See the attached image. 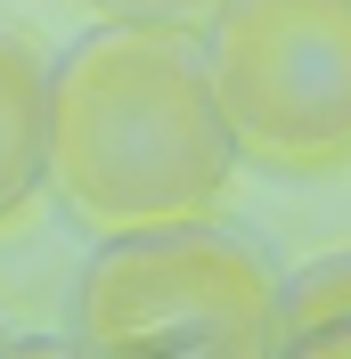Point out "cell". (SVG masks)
Returning a JSON list of instances; mask_svg holds the SVG:
<instances>
[{
	"instance_id": "6da1fadb",
	"label": "cell",
	"mask_w": 351,
	"mask_h": 359,
	"mask_svg": "<svg viewBox=\"0 0 351 359\" xmlns=\"http://www.w3.org/2000/svg\"><path fill=\"white\" fill-rule=\"evenodd\" d=\"M237 147L197 33L90 25L49 57V196L90 237L164 229L229 204Z\"/></svg>"
},
{
	"instance_id": "7a4b0ae2",
	"label": "cell",
	"mask_w": 351,
	"mask_h": 359,
	"mask_svg": "<svg viewBox=\"0 0 351 359\" xmlns=\"http://www.w3.org/2000/svg\"><path fill=\"white\" fill-rule=\"evenodd\" d=\"M278 318L286 262L220 212L98 237L74 278V335L90 351L278 359Z\"/></svg>"
},
{
	"instance_id": "3957f363",
	"label": "cell",
	"mask_w": 351,
	"mask_h": 359,
	"mask_svg": "<svg viewBox=\"0 0 351 359\" xmlns=\"http://www.w3.org/2000/svg\"><path fill=\"white\" fill-rule=\"evenodd\" d=\"M197 49L237 163L270 180L351 172V0H220Z\"/></svg>"
},
{
	"instance_id": "277c9868",
	"label": "cell",
	"mask_w": 351,
	"mask_h": 359,
	"mask_svg": "<svg viewBox=\"0 0 351 359\" xmlns=\"http://www.w3.org/2000/svg\"><path fill=\"white\" fill-rule=\"evenodd\" d=\"M49 196V49L0 25V229Z\"/></svg>"
},
{
	"instance_id": "5b68a950",
	"label": "cell",
	"mask_w": 351,
	"mask_h": 359,
	"mask_svg": "<svg viewBox=\"0 0 351 359\" xmlns=\"http://www.w3.org/2000/svg\"><path fill=\"white\" fill-rule=\"evenodd\" d=\"M286 359H351V253L286 269V318H278Z\"/></svg>"
},
{
	"instance_id": "8992f818",
	"label": "cell",
	"mask_w": 351,
	"mask_h": 359,
	"mask_svg": "<svg viewBox=\"0 0 351 359\" xmlns=\"http://www.w3.org/2000/svg\"><path fill=\"white\" fill-rule=\"evenodd\" d=\"M90 25H164V33H204L220 0H82Z\"/></svg>"
}]
</instances>
